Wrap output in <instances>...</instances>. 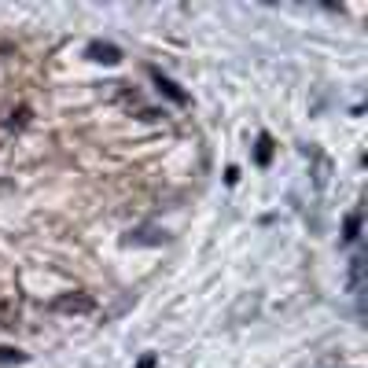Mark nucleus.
<instances>
[{"label": "nucleus", "mask_w": 368, "mask_h": 368, "mask_svg": "<svg viewBox=\"0 0 368 368\" xmlns=\"http://www.w3.org/2000/svg\"><path fill=\"white\" fill-rule=\"evenodd\" d=\"M170 236L155 229V225H140V229H133L129 236H122V247H159V243H166Z\"/></svg>", "instance_id": "nucleus-1"}, {"label": "nucleus", "mask_w": 368, "mask_h": 368, "mask_svg": "<svg viewBox=\"0 0 368 368\" xmlns=\"http://www.w3.org/2000/svg\"><path fill=\"white\" fill-rule=\"evenodd\" d=\"M85 56L92 63H103V67H114V63H122V48L111 45V41H92V45L85 48Z\"/></svg>", "instance_id": "nucleus-2"}, {"label": "nucleus", "mask_w": 368, "mask_h": 368, "mask_svg": "<svg viewBox=\"0 0 368 368\" xmlns=\"http://www.w3.org/2000/svg\"><path fill=\"white\" fill-rule=\"evenodd\" d=\"M52 309L56 313H92L96 302L89 295H59L56 302H52Z\"/></svg>", "instance_id": "nucleus-3"}, {"label": "nucleus", "mask_w": 368, "mask_h": 368, "mask_svg": "<svg viewBox=\"0 0 368 368\" xmlns=\"http://www.w3.org/2000/svg\"><path fill=\"white\" fill-rule=\"evenodd\" d=\"M151 78H155V89L166 96V100H173V103H188V92L184 89H177V81H170L166 74H159V70H151Z\"/></svg>", "instance_id": "nucleus-4"}, {"label": "nucleus", "mask_w": 368, "mask_h": 368, "mask_svg": "<svg viewBox=\"0 0 368 368\" xmlns=\"http://www.w3.org/2000/svg\"><path fill=\"white\" fill-rule=\"evenodd\" d=\"M361 287H365V254H354L350 258V291L361 295Z\"/></svg>", "instance_id": "nucleus-5"}, {"label": "nucleus", "mask_w": 368, "mask_h": 368, "mask_svg": "<svg viewBox=\"0 0 368 368\" xmlns=\"http://www.w3.org/2000/svg\"><path fill=\"white\" fill-rule=\"evenodd\" d=\"M273 136H269V133H262V136H258V144H254V162H258V166H269V162H273Z\"/></svg>", "instance_id": "nucleus-6"}, {"label": "nucleus", "mask_w": 368, "mask_h": 368, "mask_svg": "<svg viewBox=\"0 0 368 368\" xmlns=\"http://www.w3.org/2000/svg\"><path fill=\"white\" fill-rule=\"evenodd\" d=\"M357 240H361V214L354 210L343 225V243H357Z\"/></svg>", "instance_id": "nucleus-7"}, {"label": "nucleus", "mask_w": 368, "mask_h": 368, "mask_svg": "<svg viewBox=\"0 0 368 368\" xmlns=\"http://www.w3.org/2000/svg\"><path fill=\"white\" fill-rule=\"evenodd\" d=\"M4 122H8V129H23V125L30 122V107H19V111H12Z\"/></svg>", "instance_id": "nucleus-8"}, {"label": "nucleus", "mask_w": 368, "mask_h": 368, "mask_svg": "<svg viewBox=\"0 0 368 368\" xmlns=\"http://www.w3.org/2000/svg\"><path fill=\"white\" fill-rule=\"evenodd\" d=\"M26 354L23 350H12V346H0V365H23Z\"/></svg>", "instance_id": "nucleus-9"}, {"label": "nucleus", "mask_w": 368, "mask_h": 368, "mask_svg": "<svg viewBox=\"0 0 368 368\" xmlns=\"http://www.w3.org/2000/svg\"><path fill=\"white\" fill-rule=\"evenodd\" d=\"M155 365H159V357H155V354H144V357L136 361V368H155Z\"/></svg>", "instance_id": "nucleus-10"}]
</instances>
